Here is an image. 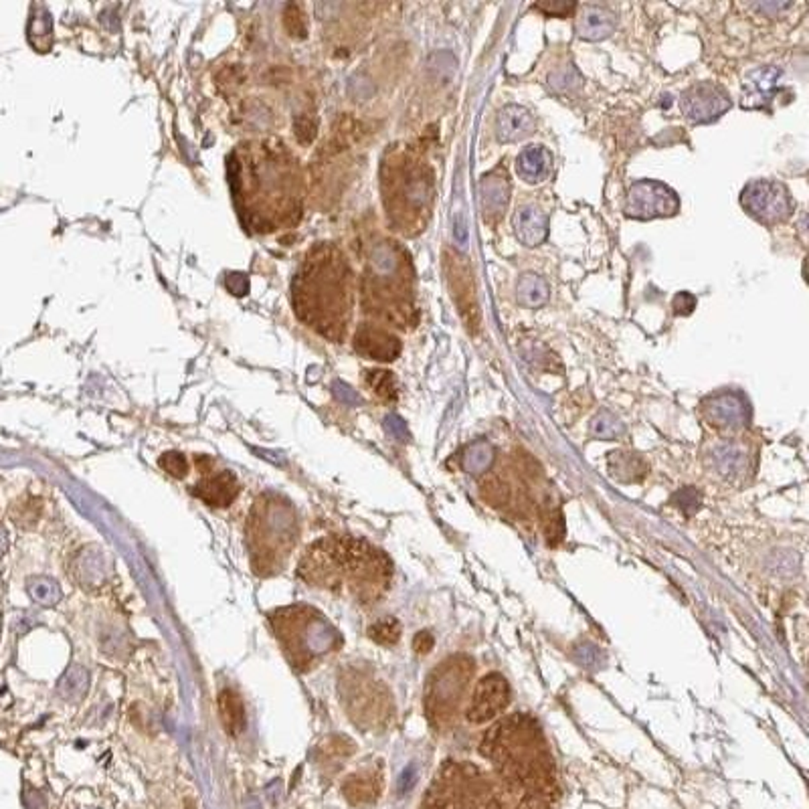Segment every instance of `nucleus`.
<instances>
[{"label":"nucleus","instance_id":"nucleus-1","mask_svg":"<svg viewBox=\"0 0 809 809\" xmlns=\"http://www.w3.org/2000/svg\"><path fill=\"white\" fill-rule=\"evenodd\" d=\"M233 191L243 218L255 231H275L300 215L297 164L280 144L259 142L235 150Z\"/></svg>","mask_w":809,"mask_h":809},{"label":"nucleus","instance_id":"nucleus-2","mask_svg":"<svg viewBox=\"0 0 809 809\" xmlns=\"http://www.w3.org/2000/svg\"><path fill=\"white\" fill-rule=\"evenodd\" d=\"M300 577L320 589H346L361 603H373L387 591L391 563L385 552L369 543L330 536L305 551L300 560Z\"/></svg>","mask_w":809,"mask_h":809},{"label":"nucleus","instance_id":"nucleus-3","mask_svg":"<svg viewBox=\"0 0 809 809\" xmlns=\"http://www.w3.org/2000/svg\"><path fill=\"white\" fill-rule=\"evenodd\" d=\"M348 269L338 255H324L316 250L296 278V310L308 326L330 338H338V328L348 314Z\"/></svg>","mask_w":809,"mask_h":809},{"label":"nucleus","instance_id":"nucleus-4","mask_svg":"<svg viewBox=\"0 0 809 809\" xmlns=\"http://www.w3.org/2000/svg\"><path fill=\"white\" fill-rule=\"evenodd\" d=\"M297 524L294 510L278 496H261L247 522V544L251 563L261 575L280 571L296 544Z\"/></svg>","mask_w":809,"mask_h":809},{"label":"nucleus","instance_id":"nucleus-5","mask_svg":"<svg viewBox=\"0 0 809 809\" xmlns=\"http://www.w3.org/2000/svg\"><path fill=\"white\" fill-rule=\"evenodd\" d=\"M272 625L283 654L297 672H305L316 660L340 646L338 631L322 614L308 605H291L272 615Z\"/></svg>","mask_w":809,"mask_h":809},{"label":"nucleus","instance_id":"nucleus-6","mask_svg":"<svg viewBox=\"0 0 809 809\" xmlns=\"http://www.w3.org/2000/svg\"><path fill=\"white\" fill-rule=\"evenodd\" d=\"M468 658H449L429 676L425 688V712L433 726H443L451 717H456L457 706L462 704L465 688L472 680L473 668Z\"/></svg>","mask_w":809,"mask_h":809},{"label":"nucleus","instance_id":"nucleus-7","mask_svg":"<svg viewBox=\"0 0 809 809\" xmlns=\"http://www.w3.org/2000/svg\"><path fill=\"white\" fill-rule=\"evenodd\" d=\"M741 205L747 213L763 225H777L791 217L796 202L789 191L777 180H750L741 193Z\"/></svg>","mask_w":809,"mask_h":809},{"label":"nucleus","instance_id":"nucleus-8","mask_svg":"<svg viewBox=\"0 0 809 809\" xmlns=\"http://www.w3.org/2000/svg\"><path fill=\"white\" fill-rule=\"evenodd\" d=\"M680 210V199L664 182L658 180H638L628 191L625 202V215L639 221L650 218L674 217Z\"/></svg>","mask_w":809,"mask_h":809},{"label":"nucleus","instance_id":"nucleus-9","mask_svg":"<svg viewBox=\"0 0 809 809\" xmlns=\"http://www.w3.org/2000/svg\"><path fill=\"white\" fill-rule=\"evenodd\" d=\"M680 109L690 122L710 123L731 109V98L720 85L701 82L682 93Z\"/></svg>","mask_w":809,"mask_h":809},{"label":"nucleus","instance_id":"nucleus-10","mask_svg":"<svg viewBox=\"0 0 809 809\" xmlns=\"http://www.w3.org/2000/svg\"><path fill=\"white\" fill-rule=\"evenodd\" d=\"M510 702V686L500 674H488L476 684L465 710L470 725H484L506 710Z\"/></svg>","mask_w":809,"mask_h":809},{"label":"nucleus","instance_id":"nucleus-11","mask_svg":"<svg viewBox=\"0 0 809 809\" xmlns=\"http://www.w3.org/2000/svg\"><path fill=\"white\" fill-rule=\"evenodd\" d=\"M617 27V14L603 4H581L577 6V28L583 41H603L611 36Z\"/></svg>","mask_w":809,"mask_h":809},{"label":"nucleus","instance_id":"nucleus-12","mask_svg":"<svg viewBox=\"0 0 809 809\" xmlns=\"http://www.w3.org/2000/svg\"><path fill=\"white\" fill-rule=\"evenodd\" d=\"M704 409L714 425L720 427H742L749 417L745 397L734 391L717 393L706 401Z\"/></svg>","mask_w":809,"mask_h":809},{"label":"nucleus","instance_id":"nucleus-13","mask_svg":"<svg viewBox=\"0 0 809 809\" xmlns=\"http://www.w3.org/2000/svg\"><path fill=\"white\" fill-rule=\"evenodd\" d=\"M193 494L213 508H227L239 494L237 478L231 472H217L202 478L193 488Z\"/></svg>","mask_w":809,"mask_h":809},{"label":"nucleus","instance_id":"nucleus-14","mask_svg":"<svg viewBox=\"0 0 809 809\" xmlns=\"http://www.w3.org/2000/svg\"><path fill=\"white\" fill-rule=\"evenodd\" d=\"M512 229L520 243L536 247L549 235V215L535 205H522L512 215Z\"/></svg>","mask_w":809,"mask_h":809},{"label":"nucleus","instance_id":"nucleus-15","mask_svg":"<svg viewBox=\"0 0 809 809\" xmlns=\"http://www.w3.org/2000/svg\"><path fill=\"white\" fill-rule=\"evenodd\" d=\"M536 130V122L527 107L510 104L502 107L496 118V138L500 142H519Z\"/></svg>","mask_w":809,"mask_h":809},{"label":"nucleus","instance_id":"nucleus-16","mask_svg":"<svg viewBox=\"0 0 809 809\" xmlns=\"http://www.w3.org/2000/svg\"><path fill=\"white\" fill-rule=\"evenodd\" d=\"M480 205L488 218H498L504 213L510 201V182L504 172L494 171L482 177L478 185Z\"/></svg>","mask_w":809,"mask_h":809},{"label":"nucleus","instance_id":"nucleus-17","mask_svg":"<svg viewBox=\"0 0 809 809\" xmlns=\"http://www.w3.org/2000/svg\"><path fill=\"white\" fill-rule=\"evenodd\" d=\"M356 351L362 353L369 359L377 361H393L401 351V345L395 337H391L385 330H378L373 326H362L356 334L354 342Z\"/></svg>","mask_w":809,"mask_h":809},{"label":"nucleus","instance_id":"nucleus-18","mask_svg":"<svg viewBox=\"0 0 809 809\" xmlns=\"http://www.w3.org/2000/svg\"><path fill=\"white\" fill-rule=\"evenodd\" d=\"M552 171V155L544 146H527L516 158V172L528 185H541Z\"/></svg>","mask_w":809,"mask_h":809},{"label":"nucleus","instance_id":"nucleus-19","mask_svg":"<svg viewBox=\"0 0 809 809\" xmlns=\"http://www.w3.org/2000/svg\"><path fill=\"white\" fill-rule=\"evenodd\" d=\"M381 787H383L381 775L375 773V771H361V773H354L346 779L342 791H345V796L348 801H351V804L362 805V804H373V801L378 797V793H381Z\"/></svg>","mask_w":809,"mask_h":809},{"label":"nucleus","instance_id":"nucleus-20","mask_svg":"<svg viewBox=\"0 0 809 809\" xmlns=\"http://www.w3.org/2000/svg\"><path fill=\"white\" fill-rule=\"evenodd\" d=\"M218 714H221V723L225 726V731H227L231 737L242 734L245 731V706L237 692L225 688L221 694H218Z\"/></svg>","mask_w":809,"mask_h":809},{"label":"nucleus","instance_id":"nucleus-21","mask_svg":"<svg viewBox=\"0 0 809 809\" xmlns=\"http://www.w3.org/2000/svg\"><path fill=\"white\" fill-rule=\"evenodd\" d=\"M551 288L543 275L538 274H524L522 278L516 282V300L524 308H541L549 302Z\"/></svg>","mask_w":809,"mask_h":809},{"label":"nucleus","instance_id":"nucleus-22","mask_svg":"<svg viewBox=\"0 0 809 809\" xmlns=\"http://www.w3.org/2000/svg\"><path fill=\"white\" fill-rule=\"evenodd\" d=\"M549 83L552 90L560 96H568V93L579 91V87L583 85V77L579 75V71L573 67V65H567L563 69H557L552 75L549 77Z\"/></svg>","mask_w":809,"mask_h":809},{"label":"nucleus","instance_id":"nucleus-23","mask_svg":"<svg viewBox=\"0 0 809 809\" xmlns=\"http://www.w3.org/2000/svg\"><path fill=\"white\" fill-rule=\"evenodd\" d=\"M369 638L381 646L397 644L401 638V623L395 617H383L369 628Z\"/></svg>","mask_w":809,"mask_h":809},{"label":"nucleus","instance_id":"nucleus-24","mask_svg":"<svg viewBox=\"0 0 809 809\" xmlns=\"http://www.w3.org/2000/svg\"><path fill=\"white\" fill-rule=\"evenodd\" d=\"M492 457H494V451L490 448V443L478 441V443H473V446H470L468 451H465L464 465L468 472L478 473V472H484L488 465H490Z\"/></svg>","mask_w":809,"mask_h":809},{"label":"nucleus","instance_id":"nucleus-25","mask_svg":"<svg viewBox=\"0 0 809 809\" xmlns=\"http://www.w3.org/2000/svg\"><path fill=\"white\" fill-rule=\"evenodd\" d=\"M623 423L609 411H601L593 419V435L601 437V440H614V437L623 433Z\"/></svg>","mask_w":809,"mask_h":809},{"label":"nucleus","instance_id":"nucleus-26","mask_svg":"<svg viewBox=\"0 0 809 809\" xmlns=\"http://www.w3.org/2000/svg\"><path fill=\"white\" fill-rule=\"evenodd\" d=\"M781 77V71L775 67H763L750 73L747 83L753 87L755 93H769L777 85V79Z\"/></svg>","mask_w":809,"mask_h":809},{"label":"nucleus","instance_id":"nucleus-27","mask_svg":"<svg viewBox=\"0 0 809 809\" xmlns=\"http://www.w3.org/2000/svg\"><path fill=\"white\" fill-rule=\"evenodd\" d=\"M158 464H160V468H163L164 472H169L174 478H185L188 473L186 457L178 454V451H169V454H164L163 457H160Z\"/></svg>","mask_w":809,"mask_h":809},{"label":"nucleus","instance_id":"nucleus-28","mask_svg":"<svg viewBox=\"0 0 809 809\" xmlns=\"http://www.w3.org/2000/svg\"><path fill=\"white\" fill-rule=\"evenodd\" d=\"M369 381L373 385L378 397L395 399V385H393V377L389 373H385V370H373Z\"/></svg>","mask_w":809,"mask_h":809},{"label":"nucleus","instance_id":"nucleus-29","mask_svg":"<svg viewBox=\"0 0 809 809\" xmlns=\"http://www.w3.org/2000/svg\"><path fill=\"white\" fill-rule=\"evenodd\" d=\"M31 591L35 595V599H39L43 603H51V601H55L57 599V589L53 583H49L45 579H36L33 581V585H31Z\"/></svg>","mask_w":809,"mask_h":809},{"label":"nucleus","instance_id":"nucleus-30","mask_svg":"<svg viewBox=\"0 0 809 809\" xmlns=\"http://www.w3.org/2000/svg\"><path fill=\"white\" fill-rule=\"evenodd\" d=\"M672 308L676 316H690L696 308V297L692 296L690 291H680V294H676L674 297Z\"/></svg>","mask_w":809,"mask_h":809},{"label":"nucleus","instance_id":"nucleus-31","mask_svg":"<svg viewBox=\"0 0 809 809\" xmlns=\"http://www.w3.org/2000/svg\"><path fill=\"white\" fill-rule=\"evenodd\" d=\"M579 4L575 3H538L535 4L536 11H543L544 14H551V17H567L577 11Z\"/></svg>","mask_w":809,"mask_h":809},{"label":"nucleus","instance_id":"nucleus-32","mask_svg":"<svg viewBox=\"0 0 809 809\" xmlns=\"http://www.w3.org/2000/svg\"><path fill=\"white\" fill-rule=\"evenodd\" d=\"M413 650L417 654H429L433 650V636L429 631H419L413 639Z\"/></svg>","mask_w":809,"mask_h":809},{"label":"nucleus","instance_id":"nucleus-33","mask_svg":"<svg viewBox=\"0 0 809 809\" xmlns=\"http://www.w3.org/2000/svg\"><path fill=\"white\" fill-rule=\"evenodd\" d=\"M415 781H417V771H415L413 765H409V767L403 771V775H401V779H399V793L411 791Z\"/></svg>","mask_w":809,"mask_h":809},{"label":"nucleus","instance_id":"nucleus-34","mask_svg":"<svg viewBox=\"0 0 809 809\" xmlns=\"http://www.w3.org/2000/svg\"><path fill=\"white\" fill-rule=\"evenodd\" d=\"M757 9L763 11V12H767V11H775V12H779V11L791 9V4H789V3H777V4H775V3H769V4H759V6H757Z\"/></svg>","mask_w":809,"mask_h":809},{"label":"nucleus","instance_id":"nucleus-35","mask_svg":"<svg viewBox=\"0 0 809 809\" xmlns=\"http://www.w3.org/2000/svg\"><path fill=\"white\" fill-rule=\"evenodd\" d=\"M454 233H456V239L459 242V245H464V243H465V229H464V223H457V225H456V229H454Z\"/></svg>","mask_w":809,"mask_h":809}]
</instances>
